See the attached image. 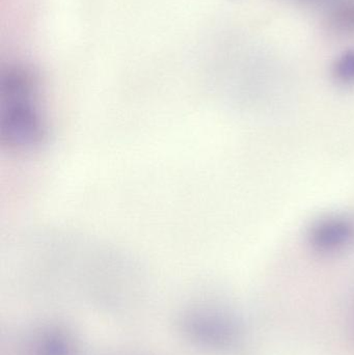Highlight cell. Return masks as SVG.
Segmentation results:
<instances>
[{"mask_svg":"<svg viewBox=\"0 0 354 355\" xmlns=\"http://www.w3.org/2000/svg\"><path fill=\"white\" fill-rule=\"evenodd\" d=\"M0 135L10 150L33 152L45 144L47 118L39 81L24 67L8 69L0 85Z\"/></svg>","mask_w":354,"mask_h":355,"instance_id":"6da1fadb","label":"cell"},{"mask_svg":"<svg viewBox=\"0 0 354 355\" xmlns=\"http://www.w3.org/2000/svg\"><path fill=\"white\" fill-rule=\"evenodd\" d=\"M328 16L330 24L337 31L354 33V0H335Z\"/></svg>","mask_w":354,"mask_h":355,"instance_id":"3957f363","label":"cell"},{"mask_svg":"<svg viewBox=\"0 0 354 355\" xmlns=\"http://www.w3.org/2000/svg\"><path fill=\"white\" fill-rule=\"evenodd\" d=\"M333 76L343 85H354V48L342 52L333 64Z\"/></svg>","mask_w":354,"mask_h":355,"instance_id":"277c9868","label":"cell"},{"mask_svg":"<svg viewBox=\"0 0 354 355\" xmlns=\"http://www.w3.org/2000/svg\"><path fill=\"white\" fill-rule=\"evenodd\" d=\"M307 237L310 248L316 254L337 256L354 244V220L341 214L320 217L312 223Z\"/></svg>","mask_w":354,"mask_h":355,"instance_id":"7a4b0ae2","label":"cell"}]
</instances>
